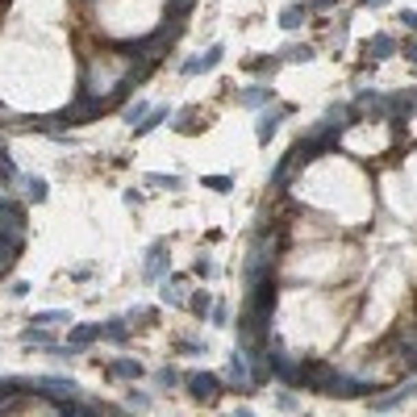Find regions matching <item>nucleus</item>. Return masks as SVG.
<instances>
[{
  "mask_svg": "<svg viewBox=\"0 0 417 417\" xmlns=\"http://www.w3.org/2000/svg\"><path fill=\"white\" fill-rule=\"evenodd\" d=\"M318 392H322V396H334V401H355V396H372V392H380V384H376V380H363V376H342V372L330 368Z\"/></svg>",
  "mask_w": 417,
  "mask_h": 417,
  "instance_id": "f257e3e1",
  "label": "nucleus"
},
{
  "mask_svg": "<svg viewBox=\"0 0 417 417\" xmlns=\"http://www.w3.org/2000/svg\"><path fill=\"white\" fill-rule=\"evenodd\" d=\"M409 96H413V104H417V88H409Z\"/></svg>",
  "mask_w": 417,
  "mask_h": 417,
  "instance_id": "3c124183",
  "label": "nucleus"
},
{
  "mask_svg": "<svg viewBox=\"0 0 417 417\" xmlns=\"http://www.w3.org/2000/svg\"><path fill=\"white\" fill-rule=\"evenodd\" d=\"M296 171H300V167H296V159H292V150H288L284 159L276 163V171H272V188H276V192H284V188L292 184V176H296Z\"/></svg>",
  "mask_w": 417,
  "mask_h": 417,
  "instance_id": "4be33fe9",
  "label": "nucleus"
},
{
  "mask_svg": "<svg viewBox=\"0 0 417 417\" xmlns=\"http://www.w3.org/2000/svg\"><path fill=\"white\" fill-rule=\"evenodd\" d=\"M67 322H71L67 309H42V313H34V326H67Z\"/></svg>",
  "mask_w": 417,
  "mask_h": 417,
  "instance_id": "cd10ccee",
  "label": "nucleus"
},
{
  "mask_svg": "<svg viewBox=\"0 0 417 417\" xmlns=\"http://www.w3.org/2000/svg\"><path fill=\"white\" fill-rule=\"evenodd\" d=\"M0 154H5V142H0Z\"/></svg>",
  "mask_w": 417,
  "mask_h": 417,
  "instance_id": "603ef678",
  "label": "nucleus"
},
{
  "mask_svg": "<svg viewBox=\"0 0 417 417\" xmlns=\"http://www.w3.org/2000/svg\"><path fill=\"white\" fill-rule=\"evenodd\" d=\"M0 238H25V204L9 192L0 196Z\"/></svg>",
  "mask_w": 417,
  "mask_h": 417,
  "instance_id": "423d86ee",
  "label": "nucleus"
},
{
  "mask_svg": "<svg viewBox=\"0 0 417 417\" xmlns=\"http://www.w3.org/2000/svg\"><path fill=\"white\" fill-rule=\"evenodd\" d=\"M222 59H226V46H208L204 55H192V59H184V63H180V71H184V75H204V71H213Z\"/></svg>",
  "mask_w": 417,
  "mask_h": 417,
  "instance_id": "ddd939ff",
  "label": "nucleus"
},
{
  "mask_svg": "<svg viewBox=\"0 0 417 417\" xmlns=\"http://www.w3.org/2000/svg\"><path fill=\"white\" fill-rule=\"evenodd\" d=\"M267 368H272V380L300 388V359H292L280 338H267Z\"/></svg>",
  "mask_w": 417,
  "mask_h": 417,
  "instance_id": "7ed1b4c3",
  "label": "nucleus"
},
{
  "mask_svg": "<svg viewBox=\"0 0 417 417\" xmlns=\"http://www.w3.org/2000/svg\"><path fill=\"white\" fill-rule=\"evenodd\" d=\"M192 276H200V280H213V276H217V263H213L208 254H200L196 263H192Z\"/></svg>",
  "mask_w": 417,
  "mask_h": 417,
  "instance_id": "f704fd0d",
  "label": "nucleus"
},
{
  "mask_svg": "<svg viewBox=\"0 0 417 417\" xmlns=\"http://www.w3.org/2000/svg\"><path fill=\"white\" fill-rule=\"evenodd\" d=\"M96 338H100V326H71V330H67V342H71L80 355H84V346H92Z\"/></svg>",
  "mask_w": 417,
  "mask_h": 417,
  "instance_id": "b1692460",
  "label": "nucleus"
},
{
  "mask_svg": "<svg viewBox=\"0 0 417 417\" xmlns=\"http://www.w3.org/2000/svg\"><path fill=\"white\" fill-rule=\"evenodd\" d=\"M176 350H180V355H204L208 342H204V338H200V342H196V338H176Z\"/></svg>",
  "mask_w": 417,
  "mask_h": 417,
  "instance_id": "c9c22d12",
  "label": "nucleus"
},
{
  "mask_svg": "<svg viewBox=\"0 0 417 417\" xmlns=\"http://www.w3.org/2000/svg\"><path fill=\"white\" fill-rule=\"evenodd\" d=\"M313 55H318V50L305 46V42H288V46H280V59H284V63H313Z\"/></svg>",
  "mask_w": 417,
  "mask_h": 417,
  "instance_id": "a878e982",
  "label": "nucleus"
},
{
  "mask_svg": "<svg viewBox=\"0 0 417 417\" xmlns=\"http://www.w3.org/2000/svg\"><path fill=\"white\" fill-rule=\"evenodd\" d=\"M226 388H238V392H250L254 384H250V363H246V355L242 350H234L230 355V363H226Z\"/></svg>",
  "mask_w": 417,
  "mask_h": 417,
  "instance_id": "9b49d317",
  "label": "nucleus"
},
{
  "mask_svg": "<svg viewBox=\"0 0 417 417\" xmlns=\"http://www.w3.org/2000/svg\"><path fill=\"white\" fill-rule=\"evenodd\" d=\"M104 376H109V380H126V384H134V380L146 376V368H142L138 359H126V355H121V359H113L109 368H104Z\"/></svg>",
  "mask_w": 417,
  "mask_h": 417,
  "instance_id": "2eb2a0df",
  "label": "nucleus"
},
{
  "mask_svg": "<svg viewBox=\"0 0 417 417\" xmlns=\"http://www.w3.org/2000/svg\"><path fill=\"white\" fill-rule=\"evenodd\" d=\"M284 117H288V104H263V109H259V117H254V138H259V146H267V142L276 138V130H280Z\"/></svg>",
  "mask_w": 417,
  "mask_h": 417,
  "instance_id": "0eeeda50",
  "label": "nucleus"
},
{
  "mask_svg": "<svg viewBox=\"0 0 417 417\" xmlns=\"http://www.w3.org/2000/svg\"><path fill=\"white\" fill-rule=\"evenodd\" d=\"M9 296H17V300L29 296V284H25V280H13V284H9Z\"/></svg>",
  "mask_w": 417,
  "mask_h": 417,
  "instance_id": "c03bdc74",
  "label": "nucleus"
},
{
  "mask_svg": "<svg viewBox=\"0 0 417 417\" xmlns=\"http://www.w3.org/2000/svg\"><path fill=\"white\" fill-rule=\"evenodd\" d=\"M208 322H213V326H230V305H226V300H213V309H208Z\"/></svg>",
  "mask_w": 417,
  "mask_h": 417,
  "instance_id": "4c0bfd02",
  "label": "nucleus"
},
{
  "mask_svg": "<svg viewBox=\"0 0 417 417\" xmlns=\"http://www.w3.org/2000/svg\"><path fill=\"white\" fill-rule=\"evenodd\" d=\"M146 184H150V188H167V192H180V188H184V180H180V176H167V171H150Z\"/></svg>",
  "mask_w": 417,
  "mask_h": 417,
  "instance_id": "7c9ffc66",
  "label": "nucleus"
},
{
  "mask_svg": "<svg viewBox=\"0 0 417 417\" xmlns=\"http://www.w3.org/2000/svg\"><path fill=\"white\" fill-rule=\"evenodd\" d=\"M21 342H25V346H55V334H50V326H34V322H29V326L21 330Z\"/></svg>",
  "mask_w": 417,
  "mask_h": 417,
  "instance_id": "bb28decb",
  "label": "nucleus"
},
{
  "mask_svg": "<svg viewBox=\"0 0 417 417\" xmlns=\"http://www.w3.org/2000/svg\"><path fill=\"white\" fill-rule=\"evenodd\" d=\"M359 5H363V9H384L388 0H359Z\"/></svg>",
  "mask_w": 417,
  "mask_h": 417,
  "instance_id": "09e8293b",
  "label": "nucleus"
},
{
  "mask_svg": "<svg viewBox=\"0 0 417 417\" xmlns=\"http://www.w3.org/2000/svg\"><path fill=\"white\" fill-rule=\"evenodd\" d=\"M171 130H180V134H196V130H200V121H196V109H184L180 117L171 113Z\"/></svg>",
  "mask_w": 417,
  "mask_h": 417,
  "instance_id": "2f4dec72",
  "label": "nucleus"
},
{
  "mask_svg": "<svg viewBox=\"0 0 417 417\" xmlns=\"http://www.w3.org/2000/svg\"><path fill=\"white\" fill-rule=\"evenodd\" d=\"M401 25L417 34V9H401Z\"/></svg>",
  "mask_w": 417,
  "mask_h": 417,
  "instance_id": "37998d69",
  "label": "nucleus"
},
{
  "mask_svg": "<svg viewBox=\"0 0 417 417\" xmlns=\"http://www.w3.org/2000/svg\"><path fill=\"white\" fill-rule=\"evenodd\" d=\"M126 405H130V409H146V405H150V396H146V392H130V401H126Z\"/></svg>",
  "mask_w": 417,
  "mask_h": 417,
  "instance_id": "a18cd8bd",
  "label": "nucleus"
},
{
  "mask_svg": "<svg viewBox=\"0 0 417 417\" xmlns=\"http://www.w3.org/2000/svg\"><path fill=\"white\" fill-rule=\"evenodd\" d=\"M242 67H246L250 75H259L263 84H272V75H276V71L284 67V59H280V55H254V59H246Z\"/></svg>",
  "mask_w": 417,
  "mask_h": 417,
  "instance_id": "f3484780",
  "label": "nucleus"
},
{
  "mask_svg": "<svg viewBox=\"0 0 417 417\" xmlns=\"http://www.w3.org/2000/svg\"><path fill=\"white\" fill-rule=\"evenodd\" d=\"M163 121H171V109H167V104H154V109H146V117H142V121H134V134H138V138H146V134L159 130Z\"/></svg>",
  "mask_w": 417,
  "mask_h": 417,
  "instance_id": "aec40b11",
  "label": "nucleus"
},
{
  "mask_svg": "<svg viewBox=\"0 0 417 417\" xmlns=\"http://www.w3.org/2000/svg\"><path fill=\"white\" fill-rule=\"evenodd\" d=\"M196 9V0H167V21H184Z\"/></svg>",
  "mask_w": 417,
  "mask_h": 417,
  "instance_id": "473e14b6",
  "label": "nucleus"
},
{
  "mask_svg": "<svg viewBox=\"0 0 417 417\" xmlns=\"http://www.w3.org/2000/svg\"><path fill=\"white\" fill-rule=\"evenodd\" d=\"M276 296H280V284H276V272H267V276H259V280L246 284L242 313H250V318H272V313H276Z\"/></svg>",
  "mask_w": 417,
  "mask_h": 417,
  "instance_id": "f03ea898",
  "label": "nucleus"
},
{
  "mask_svg": "<svg viewBox=\"0 0 417 417\" xmlns=\"http://www.w3.org/2000/svg\"><path fill=\"white\" fill-rule=\"evenodd\" d=\"M159 292H163V305H176V309L188 305V280H184V276H171V272H167Z\"/></svg>",
  "mask_w": 417,
  "mask_h": 417,
  "instance_id": "a211bd4d",
  "label": "nucleus"
},
{
  "mask_svg": "<svg viewBox=\"0 0 417 417\" xmlns=\"http://www.w3.org/2000/svg\"><path fill=\"white\" fill-rule=\"evenodd\" d=\"M276 405H280V409H300V401H296L292 392H280V396H276Z\"/></svg>",
  "mask_w": 417,
  "mask_h": 417,
  "instance_id": "49530a36",
  "label": "nucleus"
},
{
  "mask_svg": "<svg viewBox=\"0 0 417 417\" xmlns=\"http://www.w3.org/2000/svg\"><path fill=\"white\" fill-rule=\"evenodd\" d=\"M309 9H334V0H309Z\"/></svg>",
  "mask_w": 417,
  "mask_h": 417,
  "instance_id": "8fccbe9b",
  "label": "nucleus"
},
{
  "mask_svg": "<svg viewBox=\"0 0 417 417\" xmlns=\"http://www.w3.org/2000/svg\"><path fill=\"white\" fill-rule=\"evenodd\" d=\"M146 109H150L146 100H134L130 109H126V121H130V126H134V121H142V117H146Z\"/></svg>",
  "mask_w": 417,
  "mask_h": 417,
  "instance_id": "ea45409f",
  "label": "nucleus"
},
{
  "mask_svg": "<svg viewBox=\"0 0 417 417\" xmlns=\"http://www.w3.org/2000/svg\"><path fill=\"white\" fill-rule=\"evenodd\" d=\"M272 267H276V250L263 246V238H254V246H250V254H246V284L259 280V276H267Z\"/></svg>",
  "mask_w": 417,
  "mask_h": 417,
  "instance_id": "1a4fd4ad",
  "label": "nucleus"
},
{
  "mask_svg": "<svg viewBox=\"0 0 417 417\" xmlns=\"http://www.w3.org/2000/svg\"><path fill=\"white\" fill-rule=\"evenodd\" d=\"M100 338H104V342H117V346H121V342H130V322H126V318L104 322V326H100Z\"/></svg>",
  "mask_w": 417,
  "mask_h": 417,
  "instance_id": "393cba45",
  "label": "nucleus"
},
{
  "mask_svg": "<svg viewBox=\"0 0 417 417\" xmlns=\"http://www.w3.org/2000/svg\"><path fill=\"white\" fill-rule=\"evenodd\" d=\"M305 21H309V0H292V5H284V13H280V25H284L288 34H296Z\"/></svg>",
  "mask_w": 417,
  "mask_h": 417,
  "instance_id": "412c9836",
  "label": "nucleus"
},
{
  "mask_svg": "<svg viewBox=\"0 0 417 417\" xmlns=\"http://www.w3.org/2000/svg\"><path fill=\"white\" fill-rule=\"evenodd\" d=\"M21 184H25V200H34V204L46 200V180L42 176H21Z\"/></svg>",
  "mask_w": 417,
  "mask_h": 417,
  "instance_id": "c756f323",
  "label": "nucleus"
},
{
  "mask_svg": "<svg viewBox=\"0 0 417 417\" xmlns=\"http://www.w3.org/2000/svg\"><path fill=\"white\" fill-rule=\"evenodd\" d=\"M167 267H171V250H167V242H154V246L146 250V259H142V280H163Z\"/></svg>",
  "mask_w": 417,
  "mask_h": 417,
  "instance_id": "9d476101",
  "label": "nucleus"
},
{
  "mask_svg": "<svg viewBox=\"0 0 417 417\" xmlns=\"http://www.w3.org/2000/svg\"><path fill=\"white\" fill-rule=\"evenodd\" d=\"M238 104H242V109H263V104H272V84L259 80V84L242 88V92H238Z\"/></svg>",
  "mask_w": 417,
  "mask_h": 417,
  "instance_id": "6ab92c4d",
  "label": "nucleus"
},
{
  "mask_svg": "<svg viewBox=\"0 0 417 417\" xmlns=\"http://www.w3.org/2000/svg\"><path fill=\"white\" fill-rule=\"evenodd\" d=\"M384 121L388 117V96L384 92H376V88H359L355 92V100H350V126L355 121Z\"/></svg>",
  "mask_w": 417,
  "mask_h": 417,
  "instance_id": "20e7f679",
  "label": "nucleus"
},
{
  "mask_svg": "<svg viewBox=\"0 0 417 417\" xmlns=\"http://www.w3.org/2000/svg\"><path fill=\"white\" fill-rule=\"evenodd\" d=\"M363 50H368V59H372V63H384V59H392L396 50H401V42H396L392 34H372Z\"/></svg>",
  "mask_w": 417,
  "mask_h": 417,
  "instance_id": "dca6fc26",
  "label": "nucleus"
},
{
  "mask_svg": "<svg viewBox=\"0 0 417 417\" xmlns=\"http://www.w3.org/2000/svg\"><path fill=\"white\" fill-rule=\"evenodd\" d=\"M29 388H34V392H42V396H50V401L80 396V384H75L71 376H38V380H29Z\"/></svg>",
  "mask_w": 417,
  "mask_h": 417,
  "instance_id": "6e6552de",
  "label": "nucleus"
},
{
  "mask_svg": "<svg viewBox=\"0 0 417 417\" xmlns=\"http://www.w3.org/2000/svg\"><path fill=\"white\" fill-rule=\"evenodd\" d=\"M21 242L25 238H0V276L13 272V263L21 259Z\"/></svg>",
  "mask_w": 417,
  "mask_h": 417,
  "instance_id": "5701e85b",
  "label": "nucleus"
},
{
  "mask_svg": "<svg viewBox=\"0 0 417 417\" xmlns=\"http://www.w3.org/2000/svg\"><path fill=\"white\" fill-rule=\"evenodd\" d=\"M200 184L208 192H234V176H200Z\"/></svg>",
  "mask_w": 417,
  "mask_h": 417,
  "instance_id": "72a5a7b5",
  "label": "nucleus"
},
{
  "mask_svg": "<svg viewBox=\"0 0 417 417\" xmlns=\"http://www.w3.org/2000/svg\"><path fill=\"white\" fill-rule=\"evenodd\" d=\"M401 368H405V372H409V376H413V372H417V350H405V363H401Z\"/></svg>",
  "mask_w": 417,
  "mask_h": 417,
  "instance_id": "de8ad7c7",
  "label": "nucleus"
},
{
  "mask_svg": "<svg viewBox=\"0 0 417 417\" xmlns=\"http://www.w3.org/2000/svg\"><path fill=\"white\" fill-rule=\"evenodd\" d=\"M184 384H188V396H192V401H200V405H217V401H222V392H226V380H222V376H213V372H192Z\"/></svg>",
  "mask_w": 417,
  "mask_h": 417,
  "instance_id": "39448f33",
  "label": "nucleus"
},
{
  "mask_svg": "<svg viewBox=\"0 0 417 417\" xmlns=\"http://www.w3.org/2000/svg\"><path fill=\"white\" fill-rule=\"evenodd\" d=\"M413 396H417V384H413V380H405L396 392H384V396H380V392H372V396H368V409L388 413V409H401V405H405V401H413Z\"/></svg>",
  "mask_w": 417,
  "mask_h": 417,
  "instance_id": "f8f14e48",
  "label": "nucleus"
},
{
  "mask_svg": "<svg viewBox=\"0 0 417 417\" xmlns=\"http://www.w3.org/2000/svg\"><path fill=\"white\" fill-rule=\"evenodd\" d=\"M396 342H401V350H417V326L396 330Z\"/></svg>",
  "mask_w": 417,
  "mask_h": 417,
  "instance_id": "58836bf2",
  "label": "nucleus"
},
{
  "mask_svg": "<svg viewBox=\"0 0 417 417\" xmlns=\"http://www.w3.org/2000/svg\"><path fill=\"white\" fill-rule=\"evenodd\" d=\"M184 309H192L196 318H208V309H213V296H208L204 288H200V292H188V305H184Z\"/></svg>",
  "mask_w": 417,
  "mask_h": 417,
  "instance_id": "c85d7f7f",
  "label": "nucleus"
},
{
  "mask_svg": "<svg viewBox=\"0 0 417 417\" xmlns=\"http://www.w3.org/2000/svg\"><path fill=\"white\" fill-rule=\"evenodd\" d=\"M388 96V121H396V126H405L413 113H417V104H413V96H409V88L405 92H384Z\"/></svg>",
  "mask_w": 417,
  "mask_h": 417,
  "instance_id": "4468645a",
  "label": "nucleus"
},
{
  "mask_svg": "<svg viewBox=\"0 0 417 417\" xmlns=\"http://www.w3.org/2000/svg\"><path fill=\"white\" fill-rule=\"evenodd\" d=\"M150 318H154V309H146V305H134L126 313V322H150Z\"/></svg>",
  "mask_w": 417,
  "mask_h": 417,
  "instance_id": "79ce46f5",
  "label": "nucleus"
},
{
  "mask_svg": "<svg viewBox=\"0 0 417 417\" xmlns=\"http://www.w3.org/2000/svg\"><path fill=\"white\" fill-rule=\"evenodd\" d=\"M154 384H159V388L167 392V388H176V384H180V372H176V368H159V372H154Z\"/></svg>",
  "mask_w": 417,
  "mask_h": 417,
  "instance_id": "e433bc0d",
  "label": "nucleus"
},
{
  "mask_svg": "<svg viewBox=\"0 0 417 417\" xmlns=\"http://www.w3.org/2000/svg\"><path fill=\"white\" fill-rule=\"evenodd\" d=\"M396 55H401V59H409V63L417 67V38H405V42H401V50H396Z\"/></svg>",
  "mask_w": 417,
  "mask_h": 417,
  "instance_id": "a19ab883",
  "label": "nucleus"
}]
</instances>
